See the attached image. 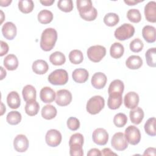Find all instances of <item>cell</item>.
<instances>
[{"label": "cell", "mask_w": 156, "mask_h": 156, "mask_svg": "<svg viewBox=\"0 0 156 156\" xmlns=\"http://www.w3.org/2000/svg\"><path fill=\"white\" fill-rule=\"evenodd\" d=\"M57 39V32L54 28L44 29L41 35L40 47L44 51H49L53 49Z\"/></svg>", "instance_id": "1"}, {"label": "cell", "mask_w": 156, "mask_h": 156, "mask_svg": "<svg viewBox=\"0 0 156 156\" xmlns=\"http://www.w3.org/2000/svg\"><path fill=\"white\" fill-rule=\"evenodd\" d=\"M105 101L101 96H94L87 102L86 105L87 111L91 115H96L99 113L104 107Z\"/></svg>", "instance_id": "2"}, {"label": "cell", "mask_w": 156, "mask_h": 156, "mask_svg": "<svg viewBox=\"0 0 156 156\" xmlns=\"http://www.w3.org/2000/svg\"><path fill=\"white\" fill-rule=\"evenodd\" d=\"M48 81L54 85H63L68 80V74L63 69H57L52 71L48 76Z\"/></svg>", "instance_id": "3"}, {"label": "cell", "mask_w": 156, "mask_h": 156, "mask_svg": "<svg viewBox=\"0 0 156 156\" xmlns=\"http://www.w3.org/2000/svg\"><path fill=\"white\" fill-rule=\"evenodd\" d=\"M134 33V27L129 23H124L115 30L114 35L116 39L120 41H124L131 38Z\"/></svg>", "instance_id": "4"}, {"label": "cell", "mask_w": 156, "mask_h": 156, "mask_svg": "<svg viewBox=\"0 0 156 156\" xmlns=\"http://www.w3.org/2000/svg\"><path fill=\"white\" fill-rule=\"evenodd\" d=\"M88 58L93 62H99L106 54V49L101 45L90 46L87 52Z\"/></svg>", "instance_id": "5"}, {"label": "cell", "mask_w": 156, "mask_h": 156, "mask_svg": "<svg viewBox=\"0 0 156 156\" xmlns=\"http://www.w3.org/2000/svg\"><path fill=\"white\" fill-rule=\"evenodd\" d=\"M125 137L127 142L132 145H136L141 140L140 130L135 126H129L125 130Z\"/></svg>", "instance_id": "6"}, {"label": "cell", "mask_w": 156, "mask_h": 156, "mask_svg": "<svg viewBox=\"0 0 156 156\" xmlns=\"http://www.w3.org/2000/svg\"><path fill=\"white\" fill-rule=\"evenodd\" d=\"M111 144L115 149L119 151H124L128 147V142L124 134L122 132H117L113 135Z\"/></svg>", "instance_id": "7"}, {"label": "cell", "mask_w": 156, "mask_h": 156, "mask_svg": "<svg viewBox=\"0 0 156 156\" xmlns=\"http://www.w3.org/2000/svg\"><path fill=\"white\" fill-rule=\"evenodd\" d=\"M62 134L56 129L49 130L45 136V140L47 144L51 147L58 146L62 141Z\"/></svg>", "instance_id": "8"}, {"label": "cell", "mask_w": 156, "mask_h": 156, "mask_svg": "<svg viewBox=\"0 0 156 156\" xmlns=\"http://www.w3.org/2000/svg\"><path fill=\"white\" fill-rule=\"evenodd\" d=\"M72 101V94L68 90H58L55 96V102L59 106H66Z\"/></svg>", "instance_id": "9"}, {"label": "cell", "mask_w": 156, "mask_h": 156, "mask_svg": "<svg viewBox=\"0 0 156 156\" xmlns=\"http://www.w3.org/2000/svg\"><path fill=\"white\" fill-rule=\"evenodd\" d=\"M93 141L98 145H105L108 140V133L103 128H98L94 130L92 135Z\"/></svg>", "instance_id": "10"}, {"label": "cell", "mask_w": 156, "mask_h": 156, "mask_svg": "<svg viewBox=\"0 0 156 156\" xmlns=\"http://www.w3.org/2000/svg\"><path fill=\"white\" fill-rule=\"evenodd\" d=\"M13 146L17 152H24L26 151L29 147L28 139L24 135H18L13 140Z\"/></svg>", "instance_id": "11"}, {"label": "cell", "mask_w": 156, "mask_h": 156, "mask_svg": "<svg viewBox=\"0 0 156 156\" xmlns=\"http://www.w3.org/2000/svg\"><path fill=\"white\" fill-rule=\"evenodd\" d=\"M139 103V96L134 91H130L127 93L124 98V105L129 108L133 109L136 108Z\"/></svg>", "instance_id": "12"}, {"label": "cell", "mask_w": 156, "mask_h": 156, "mask_svg": "<svg viewBox=\"0 0 156 156\" xmlns=\"http://www.w3.org/2000/svg\"><path fill=\"white\" fill-rule=\"evenodd\" d=\"M144 12L145 18L149 22H156V2L155 1H149L145 5Z\"/></svg>", "instance_id": "13"}, {"label": "cell", "mask_w": 156, "mask_h": 156, "mask_svg": "<svg viewBox=\"0 0 156 156\" xmlns=\"http://www.w3.org/2000/svg\"><path fill=\"white\" fill-rule=\"evenodd\" d=\"M107 78L106 75L101 72H98L93 74L91 78V85L96 89H102L106 85Z\"/></svg>", "instance_id": "14"}, {"label": "cell", "mask_w": 156, "mask_h": 156, "mask_svg": "<svg viewBox=\"0 0 156 156\" xmlns=\"http://www.w3.org/2000/svg\"><path fill=\"white\" fill-rule=\"evenodd\" d=\"M16 27L12 22H6L2 27V35L7 40H13L16 35Z\"/></svg>", "instance_id": "15"}, {"label": "cell", "mask_w": 156, "mask_h": 156, "mask_svg": "<svg viewBox=\"0 0 156 156\" xmlns=\"http://www.w3.org/2000/svg\"><path fill=\"white\" fill-rule=\"evenodd\" d=\"M122 94L117 93H111L109 94L107 101V105L110 109L116 110L121 105L122 102Z\"/></svg>", "instance_id": "16"}, {"label": "cell", "mask_w": 156, "mask_h": 156, "mask_svg": "<svg viewBox=\"0 0 156 156\" xmlns=\"http://www.w3.org/2000/svg\"><path fill=\"white\" fill-rule=\"evenodd\" d=\"M40 98L43 102L51 103L55 99V93L51 88L44 87L40 90Z\"/></svg>", "instance_id": "17"}, {"label": "cell", "mask_w": 156, "mask_h": 156, "mask_svg": "<svg viewBox=\"0 0 156 156\" xmlns=\"http://www.w3.org/2000/svg\"><path fill=\"white\" fill-rule=\"evenodd\" d=\"M89 77L88 72L87 69L83 68H77L73 71L72 73V77L73 80L79 83L85 82Z\"/></svg>", "instance_id": "18"}, {"label": "cell", "mask_w": 156, "mask_h": 156, "mask_svg": "<svg viewBox=\"0 0 156 156\" xmlns=\"http://www.w3.org/2000/svg\"><path fill=\"white\" fill-rule=\"evenodd\" d=\"M32 68L33 71L35 74H44L48 71L49 69V66L46 61L39 59L34 62Z\"/></svg>", "instance_id": "19"}, {"label": "cell", "mask_w": 156, "mask_h": 156, "mask_svg": "<svg viewBox=\"0 0 156 156\" xmlns=\"http://www.w3.org/2000/svg\"><path fill=\"white\" fill-rule=\"evenodd\" d=\"M7 102L10 108L12 109L18 108L21 104V99L18 93L15 91L10 92L7 97Z\"/></svg>", "instance_id": "20"}, {"label": "cell", "mask_w": 156, "mask_h": 156, "mask_svg": "<svg viewBox=\"0 0 156 156\" xmlns=\"http://www.w3.org/2000/svg\"><path fill=\"white\" fill-rule=\"evenodd\" d=\"M142 35L147 43H154L155 41V28L150 25L145 26L142 29Z\"/></svg>", "instance_id": "21"}, {"label": "cell", "mask_w": 156, "mask_h": 156, "mask_svg": "<svg viewBox=\"0 0 156 156\" xmlns=\"http://www.w3.org/2000/svg\"><path fill=\"white\" fill-rule=\"evenodd\" d=\"M142 65L143 60L138 55H130L127 58L126 61V66L131 69H137L140 68Z\"/></svg>", "instance_id": "22"}, {"label": "cell", "mask_w": 156, "mask_h": 156, "mask_svg": "<svg viewBox=\"0 0 156 156\" xmlns=\"http://www.w3.org/2000/svg\"><path fill=\"white\" fill-rule=\"evenodd\" d=\"M130 121L134 124H139L144 118V112L140 107H136L132 109L129 113Z\"/></svg>", "instance_id": "23"}, {"label": "cell", "mask_w": 156, "mask_h": 156, "mask_svg": "<svg viewBox=\"0 0 156 156\" xmlns=\"http://www.w3.org/2000/svg\"><path fill=\"white\" fill-rule=\"evenodd\" d=\"M4 66L9 71L15 70L18 66V60L14 54H9L4 59Z\"/></svg>", "instance_id": "24"}, {"label": "cell", "mask_w": 156, "mask_h": 156, "mask_svg": "<svg viewBox=\"0 0 156 156\" xmlns=\"http://www.w3.org/2000/svg\"><path fill=\"white\" fill-rule=\"evenodd\" d=\"M23 99L26 102L30 100H35L37 96V91L34 86L31 85H26L22 91Z\"/></svg>", "instance_id": "25"}, {"label": "cell", "mask_w": 156, "mask_h": 156, "mask_svg": "<svg viewBox=\"0 0 156 156\" xmlns=\"http://www.w3.org/2000/svg\"><path fill=\"white\" fill-rule=\"evenodd\" d=\"M40 110V105L36 100H30L26 102L25 105L26 113L30 116L36 115Z\"/></svg>", "instance_id": "26"}, {"label": "cell", "mask_w": 156, "mask_h": 156, "mask_svg": "<svg viewBox=\"0 0 156 156\" xmlns=\"http://www.w3.org/2000/svg\"><path fill=\"white\" fill-rule=\"evenodd\" d=\"M124 48L122 44L118 42L113 43L110 48V55L114 58H119L121 57L124 54Z\"/></svg>", "instance_id": "27"}, {"label": "cell", "mask_w": 156, "mask_h": 156, "mask_svg": "<svg viewBox=\"0 0 156 156\" xmlns=\"http://www.w3.org/2000/svg\"><path fill=\"white\" fill-rule=\"evenodd\" d=\"M57 109L52 105H46L41 110V116L43 118L49 120L54 118L57 115Z\"/></svg>", "instance_id": "28"}, {"label": "cell", "mask_w": 156, "mask_h": 156, "mask_svg": "<svg viewBox=\"0 0 156 156\" xmlns=\"http://www.w3.org/2000/svg\"><path fill=\"white\" fill-rule=\"evenodd\" d=\"M124 89V85L123 82L121 80L115 79L110 83L108 89V94L114 93L122 94Z\"/></svg>", "instance_id": "29"}, {"label": "cell", "mask_w": 156, "mask_h": 156, "mask_svg": "<svg viewBox=\"0 0 156 156\" xmlns=\"http://www.w3.org/2000/svg\"><path fill=\"white\" fill-rule=\"evenodd\" d=\"M76 4L79 14L87 13L93 7L92 2L90 0H77Z\"/></svg>", "instance_id": "30"}, {"label": "cell", "mask_w": 156, "mask_h": 156, "mask_svg": "<svg viewBox=\"0 0 156 156\" xmlns=\"http://www.w3.org/2000/svg\"><path fill=\"white\" fill-rule=\"evenodd\" d=\"M49 60L54 65H62L66 61L65 55L60 51H55L49 56Z\"/></svg>", "instance_id": "31"}, {"label": "cell", "mask_w": 156, "mask_h": 156, "mask_svg": "<svg viewBox=\"0 0 156 156\" xmlns=\"http://www.w3.org/2000/svg\"><path fill=\"white\" fill-rule=\"evenodd\" d=\"M38 20L41 24H48L53 20L52 13L46 9L41 10L38 14Z\"/></svg>", "instance_id": "32"}, {"label": "cell", "mask_w": 156, "mask_h": 156, "mask_svg": "<svg viewBox=\"0 0 156 156\" xmlns=\"http://www.w3.org/2000/svg\"><path fill=\"white\" fill-rule=\"evenodd\" d=\"M34 7V2L32 0H21L18 2V8L24 13L31 12Z\"/></svg>", "instance_id": "33"}, {"label": "cell", "mask_w": 156, "mask_h": 156, "mask_svg": "<svg viewBox=\"0 0 156 156\" xmlns=\"http://www.w3.org/2000/svg\"><path fill=\"white\" fill-rule=\"evenodd\" d=\"M155 122L156 119L154 117L149 118L144 124V130L146 133L151 136H154L156 135L155 132Z\"/></svg>", "instance_id": "34"}, {"label": "cell", "mask_w": 156, "mask_h": 156, "mask_svg": "<svg viewBox=\"0 0 156 156\" xmlns=\"http://www.w3.org/2000/svg\"><path fill=\"white\" fill-rule=\"evenodd\" d=\"M146 63L148 66L151 67L156 66V52L155 48H151L149 49L145 54Z\"/></svg>", "instance_id": "35"}, {"label": "cell", "mask_w": 156, "mask_h": 156, "mask_svg": "<svg viewBox=\"0 0 156 156\" xmlns=\"http://www.w3.org/2000/svg\"><path fill=\"white\" fill-rule=\"evenodd\" d=\"M69 61L75 65L80 63L83 60V54L81 51L78 49L72 50L69 54Z\"/></svg>", "instance_id": "36"}, {"label": "cell", "mask_w": 156, "mask_h": 156, "mask_svg": "<svg viewBox=\"0 0 156 156\" xmlns=\"http://www.w3.org/2000/svg\"><path fill=\"white\" fill-rule=\"evenodd\" d=\"M6 120L10 125H16L21 121V115L18 111H11L7 114Z\"/></svg>", "instance_id": "37"}, {"label": "cell", "mask_w": 156, "mask_h": 156, "mask_svg": "<svg viewBox=\"0 0 156 156\" xmlns=\"http://www.w3.org/2000/svg\"><path fill=\"white\" fill-rule=\"evenodd\" d=\"M119 21V16L115 13H108L104 17V23L108 26H115Z\"/></svg>", "instance_id": "38"}, {"label": "cell", "mask_w": 156, "mask_h": 156, "mask_svg": "<svg viewBox=\"0 0 156 156\" xmlns=\"http://www.w3.org/2000/svg\"><path fill=\"white\" fill-rule=\"evenodd\" d=\"M127 17L128 20L135 23H139L141 20V15L139 10L136 9H132L128 10L127 13Z\"/></svg>", "instance_id": "39"}, {"label": "cell", "mask_w": 156, "mask_h": 156, "mask_svg": "<svg viewBox=\"0 0 156 156\" xmlns=\"http://www.w3.org/2000/svg\"><path fill=\"white\" fill-rule=\"evenodd\" d=\"M58 9L65 12H69L73 9V3L71 0H60L57 2Z\"/></svg>", "instance_id": "40"}, {"label": "cell", "mask_w": 156, "mask_h": 156, "mask_svg": "<svg viewBox=\"0 0 156 156\" xmlns=\"http://www.w3.org/2000/svg\"><path fill=\"white\" fill-rule=\"evenodd\" d=\"M127 122V116L122 113H119L115 115L113 118V123L118 127H124Z\"/></svg>", "instance_id": "41"}, {"label": "cell", "mask_w": 156, "mask_h": 156, "mask_svg": "<svg viewBox=\"0 0 156 156\" xmlns=\"http://www.w3.org/2000/svg\"><path fill=\"white\" fill-rule=\"evenodd\" d=\"M130 49L133 52H140L143 47L144 44L143 41L138 38L133 39L130 43Z\"/></svg>", "instance_id": "42"}, {"label": "cell", "mask_w": 156, "mask_h": 156, "mask_svg": "<svg viewBox=\"0 0 156 156\" xmlns=\"http://www.w3.org/2000/svg\"><path fill=\"white\" fill-rule=\"evenodd\" d=\"M69 146V154L71 156H82L83 155V151L82 145L74 143Z\"/></svg>", "instance_id": "43"}, {"label": "cell", "mask_w": 156, "mask_h": 156, "mask_svg": "<svg viewBox=\"0 0 156 156\" xmlns=\"http://www.w3.org/2000/svg\"><path fill=\"white\" fill-rule=\"evenodd\" d=\"M80 17L85 20V21H93L94 20L98 15V11L96 9V8H94V7L92 8V9L91 10H90L89 12H88L87 13H83V14H79Z\"/></svg>", "instance_id": "44"}, {"label": "cell", "mask_w": 156, "mask_h": 156, "mask_svg": "<svg viewBox=\"0 0 156 156\" xmlns=\"http://www.w3.org/2000/svg\"><path fill=\"white\" fill-rule=\"evenodd\" d=\"M67 126L71 130H76L80 127L79 120L75 117H69L67 120Z\"/></svg>", "instance_id": "45"}, {"label": "cell", "mask_w": 156, "mask_h": 156, "mask_svg": "<svg viewBox=\"0 0 156 156\" xmlns=\"http://www.w3.org/2000/svg\"><path fill=\"white\" fill-rule=\"evenodd\" d=\"M83 141H84V139H83V135L80 133H76L71 136L69 141V145L77 143L83 146Z\"/></svg>", "instance_id": "46"}, {"label": "cell", "mask_w": 156, "mask_h": 156, "mask_svg": "<svg viewBox=\"0 0 156 156\" xmlns=\"http://www.w3.org/2000/svg\"><path fill=\"white\" fill-rule=\"evenodd\" d=\"M1 53H0V56H3L5 54L7 53L9 51V46L7 43L3 41L2 40L1 41Z\"/></svg>", "instance_id": "47"}, {"label": "cell", "mask_w": 156, "mask_h": 156, "mask_svg": "<svg viewBox=\"0 0 156 156\" xmlns=\"http://www.w3.org/2000/svg\"><path fill=\"white\" fill-rule=\"evenodd\" d=\"M88 156H93V155H101V152L99 149L96 148L91 149L87 153Z\"/></svg>", "instance_id": "48"}, {"label": "cell", "mask_w": 156, "mask_h": 156, "mask_svg": "<svg viewBox=\"0 0 156 156\" xmlns=\"http://www.w3.org/2000/svg\"><path fill=\"white\" fill-rule=\"evenodd\" d=\"M155 149L154 147H148L147 149H146L144 153H143V155H155Z\"/></svg>", "instance_id": "49"}, {"label": "cell", "mask_w": 156, "mask_h": 156, "mask_svg": "<svg viewBox=\"0 0 156 156\" xmlns=\"http://www.w3.org/2000/svg\"><path fill=\"white\" fill-rule=\"evenodd\" d=\"M116 155L117 154L112 151L110 148H104L101 152V155Z\"/></svg>", "instance_id": "50"}, {"label": "cell", "mask_w": 156, "mask_h": 156, "mask_svg": "<svg viewBox=\"0 0 156 156\" xmlns=\"http://www.w3.org/2000/svg\"><path fill=\"white\" fill-rule=\"evenodd\" d=\"M143 1V0H124V2L129 5H134L136 4Z\"/></svg>", "instance_id": "51"}, {"label": "cell", "mask_w": 156, "mask_h": 156, "mask_svg": "<svg viewBox=\"0 0 156 156\" xmlns=\"http://www.w3.org/2000/svg\"><path fill=\"white\" fill-rule=\"evenodd\" d=\"M40 2L43 5L48 6V5H51L54 2V0H44V1H40Z\"/></svg>", "instance_id": "52"}, {"label": "cell", "mask_w": 156, "mask_h": 156, "mask_svg": "<svg viewBox=\"0 0 156 156\" xmlns=\"http://www.w3.org/2000/svg\"><path fill=\"white\" fill-rule=\"evenodd\" d=\"M11 2H12V1H11V0H5V1L1 0V1H0L1 5L2 7H7V6H8Z\"/></svg>", "instance_id": "53"}, {"label": "cell", "mask_w": 156, "mask_h": 156, "mask_svg": "<svg viewBox=\"0 0 156 156\" xmlns=\"http://www.w3.org/2000/svg\"><path fill=\"white\" fill-rule=\"evenodd\" d=\"M1 80L3 79L4 77L6 76V71L3 69L2 66H1Z\"/></svg>", "instance_id": "54"}, {"label": "cell", "mask_w": 156, "mask_h": 156, "mask_svg": "<svg viewBox=\"0 0 156 156\" xmlns=\"http://www.w3.org/2000/svg\"><path fill=\"white\" fill-rule=\"evenodd\" d=\"M1 105H2V109H1V115H2L3 113L5 112V107L4 106L3 103H1Z\"/></svg>", "instance_id": "55"}]
</instances>
